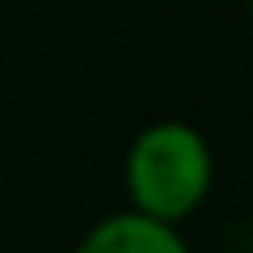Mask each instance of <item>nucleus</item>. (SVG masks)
<instances>
[{
    "instance_id": "2",
    "label": "nucleus",
    "mask_w": 253,
    "mask_h": 253,
    "mask_svg": "<svg viewBox=\"0 0 253 253\" xmlns=\"http://www.w3.org/2000/svg\"><path fill=\"white\" fill-rule=\"evenodd\" d=\"M76 253H191V249L173 222L147 218L138 209H120V213L93 222L80 236Z\"/></svg>"
},
{
    "instance_id": "1",
    "label": "nucleus",
    "mask_w": 253,
    "mask_h": 253,
    "mask_svg": "<svg viewBox=\"0 0 253 253\" xmlns=\"http://www.w3.org/2000/svg\"><path fill=\"white\" fill-rule=\"evenodd\" d=\"M209 187H213V156L196 125L156 120L129 142L125 156L129 209L178 227L205 205Z\"/></svg>"
}]
</instances>
